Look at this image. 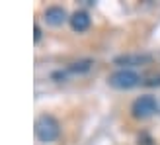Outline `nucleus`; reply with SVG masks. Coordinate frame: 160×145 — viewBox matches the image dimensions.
Returning a JSON list of instances; mask_svg holds the SVG:
<instances>
[{
    "label": "nucleus",
    "mask_w": 160,
    "mask_h": 145,
    "mask_svg": "<svg viewBox=\"0 0 160 145\" xmlns=\"http://www.w3.org/2000/svg\"><path fill=\"white\" fill-rule=\"evenodd\" d=\"M92 67V61H78V63H72V65H68V72H86V71H90Z\"/></svg>",
    "instance_id": "0eeeda50"
},
{
    "label": "nucleus",
    "mask_w": 160,
    "mask_h": 145,
    "mask_svg": "<svg viewBox=\"0 0 160 145\" xmlns=\"http://www.w3.org/2000/svg\"><path fill=\"white\" fill-rule=\"evenodd\" d=\"M33 31H35L33 39H35V41H39V37H41V30H39V26H35V28H33Z\"/></svg>",
    "instance_id": "6e6552de"
},
{
    "label": "nucleus",
    "mask_w": 160,
    "mask_h": 145,
    "mask_svg": "<svg viewBox=\"0 0 160 145\" xmlns=\"http://www.w3.org/2000/svg\"><path fill=\"white\" fill-rule=\"evenodd\" d=\"M150 55H121L115 59V65H125V67H137L142 63H148Z\"/></svg>",
    "instance_id": "423d86ee"
},
{
    "label": "nucleus",
    "mask_w": 160,
    "mask_h": 145,
    "mask_svg": "<svg viewBox=\"0 0 160 145\" xmlns=\"http://www.w3.org/2000/svg\"><path fill=\"white\" fill-rule=\"evenodd\" d=\"M45 20L51 26H62L67 22V10L61 6H49L45 10Z\"/></svg>",
    "instance_id": "20e7f679"
},
{
    "label": "nucleus",
    "mask_w": 160,
    "mask_h": 145,
    "mask_svg": "<svg viewBox=\"0 0 160 145\" xmlns=\"http://www.w3.org/2000/svg\"><path fill=\"white\" fill-rule=\"evenodd\" d=\"M59 133H61L59 122L53 116L43 114V116L37 118V122H35V135H37L39 141L51 143V141H55V139L59 137Z\"/></svg>",
    "instance_id": "f257e3e1"
},
{
    "label": "nucleus",
    "mask_w": 160,
    "mask_h": 145,
    "mask_svg": "<svg viewBox=\"0 0 160 145\" xmlns=\"http://www.w3.org/2000/svg\"><path fill=\"white\" fill-rule=\"evenodd\" d=\"M70 28H72L74 31H86L88 28H90V16H88L86 12H82V10H78V12H74L72 16H70Z\"/></svg>",
    "instance_id": "39448f33"
},
{
    "label": "nucleus",
    "mask_w": 160,
    "mask_h": 145,
    "mask_svg": "<svg viewBox=\"0 0 160 145\" xmlns=\"http://www.w3.org/2000/svg\"><path fill=\"white\" fill-rule=\"evenodd\" d=\"M108 83H109V86L117 88V90H129V88L137 86V84L141 83V78H139V75H137L135 71L119 69V71L113 72V75H109Z\"/></svg>",
    "instance_id": "f03ea898"
},
{
    "label": "nucleus",
    "mask_w": 160,
    "mask_h": 145,
    "mask_svg": "<svg viewBox=\"0 0 160 145\" xmlns=\"http://www.w3.org/2000/svg\"><path fill=\"white\" fill-rule=\"evenodd\" d=\"M156 100H154V96H139L137 100L133 102V106H131V112H133V116L135 118H139V120H145V118H150L156 112Z\"/></svg>",
    "instance_id": "7ed1b4c3"
}]
</instances>
